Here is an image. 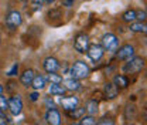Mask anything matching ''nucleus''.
Returning a JSON list of instances; mask_svg holds the SVG:
<instances>
[{
  "label": "nucleus",
  "instance_id": "f257e3e1",
  "mask_svg": "<svg viewBox=\"0 0 147 125\" xmlns=\"http://www.w3.org/2000/svg\"><path fill=\"white\" fill-rule=\"evenodd\" d=\"M69 74H71L72 78L81 81V80H85V78L89 77V74H91V67H89L85 61L78 60V61H75L72 66H71Z\"/></svg>",
  "mask_w": 147,
  "mask_h": 125
},
{
  "label": "nucleus",
  "instance_id": "f03ea898",
  "mask_svg": "<svg viewBox=\"0 0 147 125\" xmlns=\"http://www.w3.org/2000/svg\"><path fill=\"white\" fill-rule=\"evenodd\" d=\"M144 67H146L144 57L134 55L129 61H126V64L123 66V72H126V74H139L140 71L144 70Z\"/></svg>",
  "mask_w": 147,
  "mask_h": 125
},
{
  "label": "nucleus",
  "instance_id": "7ed1b4c3",
  "mask_svg": "<svg viewBox=\"0 0 147 125\" xmlns=\"http://www.w3.org/2000/svg\"><path fill=\"white\" fill-rule=\"evenodd\" d=\"M100 46L105 51L110 54H115L119 48V37L115 33H105L100 38Z\"/></svg>",
  "mask_w": 147,
  "mask_h": 125
},
{
  "label": "nucleus",
  "instance_id": "20e7f679",
  "mask_svg": "<svg viewBox=\"0 0 147 125\" xmlns=\"http://www.w3.org/2000/svg\"><path fill=\"white\" fill-rule=\"evenodd\" d=\"M23 23V16L18 10H10L7 14H6V18H4V24L9 30L14 31L17 27L21 26Z\"/></svg>",
  "mask_w": 147,
  "mask_h": 125
},
{
  "label": "nucleus",
  "instance_id": "39448f33",
  "mask_svg": "<svg viewBox=\"0 0 147 125\" xmlns=\"http://www.w3.org/2000/svg\"><path fill=\"white\" fill-rule=\"evenodd\" d=\"M134 53H136L134 46L130 44V43H126V44H123V46H119L117 51L115 54H116V58H117L119 61L126 63V61H129L131 57H134Z\"/></svg>",
  "mask_w": 147,
  "mask_h": 125
},
{
  "label": "nucleus",
  "instance_id": "423d86ee",
  "mask_svg": "<svg viewBox=\"0 0 147 125\" xmlns=\"http://www.w3.org/2000/svg\"><path fill=\"white\" fill-rule=\"evenodd\" d=\"M91 44V40H89V36L86 33H79L76 34L75 40H74V48L81 54H85L88 47Z\"/></svg>",
  "mask_w": 147,
  "mask_h": 125
},
{
  "label": "nucleus",
  "instance_id": "0eeeda50",
  "mask_svg": "<svg viewBox=\"0 0 147 125\" xmlns=\"http://www.w3.org/2000/svg\"><path fill=\"white\" fill-rule=\"evenodd\" d=\"M7 102H9V109L7 111H10L11 115L17 117V115L21 114V111H23V101H21L18 94L11 95L10 98H7Z\"/></svg>",
  "mask_w": 147,
  "mask_h": 125
},
{
  "label": "nucleus",
  "instance_id": "6e6552de",
  "mask_svg": "<svg viewBox=\"0 0 147 125\" xmlns=\"http://www.w3.org/2000/svg\"><path fill=\"white\" fill-rule=\"evenodd\" d=\"M86 54H88V57L91 58L93 63H99L103 58V55H105V50L102 48L100 44L95 43V44H89V47L86 50Z\"/></svg>",
  "mask_w": 147,
  "mask_h": 125
},
{
  "label": "nucleus",
  "instance_id": "1a4fd4ad",
  "mask_svg": "<svg viewBox=\"0 0 147 125\" xmlns=\"http://www.w3.org/2000/svg\"><path fill=\"white\" fill-rule=\"evenodd\" d=\"M42 68L45 70L47 74H50V72H57L59 68H61V63H59L55 57L48 55V57H45L44 61H42Z\"/></svg>",
  "mask_w": 147,
  "mask_h": 125
},
{
  "label": "nucleus",
  "instance_id": "9d476101",
  "mask_svg": "<svg viewBox=\"0 0 147 125\" xmlns=\"http://www.w3.org/2000/svg\"><path fill=\"white\" fill-rule=\"evenodd\" d=\"M44 118H45V122L48 125H61V122H62L61 112L57 108H50L45 112V117Z\"/></svg>",
  "mask_w": 147,
  "mask_h": 125
},
{
  "label": "nucleus",
  "instance_id": "9b49d317",
  "mask_svg": "<svg viewBox=\"0 0 147 125\" xmlns=\"http://www.w3.org/2000/svg\"><path fill=\"white\" fill-rule=\"evenodd\" d=\"M59 104L62 105V108H64L67 112H69V111L75 109L76 107H79V98H78V97H75V95H71V97H64V98H61Z\"/></svg>",
  "mask_w": 147,
  "mask_h": 125
},
{
  "label": "nucleus",
  "instance_id": "f8f14e48",
  "mask_svg": "<svg viewBox=\"0 0 147 125\" xmlns=\"http://www.w3.org/2000/svg\"><path fill=\"white\" fill-rule=\"evenodd\" d=\"M119 91H120V89L117 88L112 81H108V83L103 85V95H105V98H108V100H115V98L119 95Z\"/></svg>",
  "mask_w": 147,
  "mask_h": 125
},
{
  "label": "nucleus",
  "instance_id": "ddd939ff",
  "mask_svg": "<svg viewBox=\"0 0 147 125\" xmlns=\"http://www.w3.org/2000/svg\"><path fill=\"white\" fill-rule=\"evenodd\" d=\"M34 75H36L34 70H31V68L24 70V71L21 72V75H20V83H21V85L26 87V88H28V87L31 85L33 80H34Z\"/></svg>",
  "mask_w": 147,
  "mask_h": 125
},
{
  "label": "nucleus",
  "instance_id": "4468645a",
  "mask_svg": "<svg viewBox=\"0 0 147 125\" xmlns=\"http://www.w3.org/2000/svg\"><path fill=\"white\" fill-rule=\"evenodd\" d=\"M31 88L34 89V91H42V89L47 87V81L44 80V77L41 75V74H36L34 75V80H33V83H31V85H30Z\"/></svg>",
  "mask_w": 147,
  "mask_h": 125
},
{
  "label": "nucleus",
  "instance_id": "2eb2a0df",
  "mask_svg": "<svg viewBox=\"0 0 147 125\" xmlns=\"http://www.w3.org/2000/svg\"><path fill=\"white\" fill-rule=\"evenodd\" d=\"M117 88H127L129 87V78L127 75H125V74H116L115 77H113V81H112Z\"/></svg>",
  "mask_w": 147,
  "mask_h": 125
},
{
  "label": "nucleus",
  "instance_id": "dca6fc26",
  "mask_svg": "<svg viewBox=\"0 0 147 125\" xmlns=\"http://www.w3.org/2000/svg\"><path fill=\"white\" fill-rule=\"evenodd\" d=\"M84 108H85V114L95 117V115L99 112V102H98L96 100H89V101L85 104Z\"/></svg>",
  "mask_w": 147,
  "mask_h": 125
},
{
  "label": "nucleus",
  "instance_id": "f3484780",
  "mask_svg": "<svg viewBox=\"0 0 147 125\" xmlns=\"http://www.w3.org/2000/svg\"><path fill=\"white\" fill-rule=\"evenodd\" d=\"M64 83V87L67 91H79L81 89V83H79V80H75V78H67V80H64L62 81Z\"/></svg>",
  "mask_w": 147,
  "mask_h": 125
},
{
  "label": "nucleus",
  "instance_id": "a211bd4d",
  "mask_svg": "<svg viewBox=\"0 0 147 125\" xmlns=\"http://www.w3.org/2000/svg\"><path fill=\"white\" fill-rule=\"evenodd\" d=\"M129 30L131 31V33H146L147 31V26L146 23H142V21H133V23H130L129 24Z\"/></svg>",
  "mask_w": 147,
  "mask_h": 125
},
{
  "label": "nucleus",
  "instance_id": "6ab92c4d",
  "mask_svg": "<svg viewBox=\"0 0 147 125\" xmlns=\"http://www.w3.org/2000/svg\"><path fill=\"white\" fill-rule=\"evenodd\" d=\"M67 92V89L64 85H61V84H51V85H48V94L50 95H64Z\"/></svg>",
  "mask_w": 147,
  "mask_h": 125
},
{
  "label": "nucleus",
  "instance_id": "aec40b11",
  "mask_svg": "<svg viewBox=\"0 0 147 125\" xmlns=\"http://www.w3.org/2000/svg\"><path fill=\"white\" fill-rule=\"evenodd\" d=\"M47 18H48V21L62 18V9L61 7H53V9H50L47 12Z\"/></svg>",
  "mask_w": 147,
  "mask_h": 125
},
{
  "label": "nucleus",
  "instance_id": "412c9836",
  "mask_svg": "<svg viewBox=\"0 0 147 125\" xmlns=\"http://www.w3.org/2000/svg\"><path fill=\"white\" fill-rule=\"evenodd\" d=\"M122 21L123 23H133V21H136V10L134 9H129V10H126L123 14H122Z\"/></svg>",
  "mask_w": 147,
  "mask_h": 125
},
{
  "label": "nucleus",
  "instance_id": "4be33fe9",
  "mask_svg": "<svg viewBox=\"0 0 147 125\" xmlns=\"http://www.w3.org/2000/svg\"><path fill=\"white\" fill-rule=\"evenodd\" d=\"M44 77V80L45 81H50L51 84H62V77L59 75V74H57V72H50V74H47V75H42Z\"/></svg>",
  "mask_w": 147,
  "mask_h": 125
},
{
  "label": "nucleus",
  "instance_id": "5701e85b",
  "mask_svg": "<svg viewBox=\"0 0 147 125\" xmlns=\"http://www.w3.org/2000/svg\"><path fill=\"white\" fill-rule=\"evenodd\" d=\"M68 115H69L72 120H79V118H82V117L85 115V108L84 107H76L75 109L69 111Z\"/></svg>",
  "mask_w": 147,
  "mask_h": 125
},
{
  "label": "nucleus",
  "instance_id": "b1692460",
  "mask_svg": "<svg viewBox=\"0 0 147 125\" xmlns=\"http://www.w3.org/2000/svg\"><path fill=\"white\" fill-rule=\"evenodd\" d=\"M79 124L81 125H96V118L92 117V115L85 114L82 118H79Z\"/></svg>",
  "mask_w": 147,
  "mask_h": 125
},
{
  "label": "nucleus",
  "instance_id": "393cba45",
  "mask_svg": "<svg viewBox=\"0 0 147 125\" xmlns=\"http://www.w3.org/2000/svg\"><path fill=\"white\" fill-rule=\"evenodd\" d=\"M96 125H116V121L112 117H103L99 121H96Z\"/></svg>",
  "mask_w": 147,
  "mask_h": 125
},
{
  "label": "nucleus",
  "instance_id": "a878e982",
  "mask_svg": "<svg viewBox=\"0 0 147 125\" xmlns=\"http://www.w3.org/2000/svg\"><path fill=\"white\" fill-rule=\"evenodd\" d=\"M146 18H147L146 10H136V20H137V21L146 23Z\"/></svg>",
  "mask_w": 147,
  "mask_h": 125
},
{
  "label": "nucleus",
  "instance_id": "bb28decb",
  "mask_svg": "<svg viewBox=\"0 0 147 125\" xmlns=\"http://www.w3.org/2000/svg\"><path fill=\"white\" fill-rule=\"evenodd\" d=\"M0 109L4 112L9 109V102H7V98L4 95H0Z\"/></svg>",
  "mask_w": 147,
  "mask_h": 125
},
{
  "label": "nucleus",
  "instance_id": "cd10ccee",
  "mask_svg": "<svg viewBox=\"0 0 147 125\" xmlns=\"http://www.w3.org/2000/svg\"><path fill=\"white\" fill-rule=\"evenodd\" d=\"M17 74H18V63H14L13 67L7 71V75L9 77H17Z\"/></svg>",
  "mask_w": 147,
  "mask_h": 125
},
{
  "label": "nucleus",
  "instance_id": "c85d7f7f",
  "mask_svg": "<svg viewBox=\"0 0 147 125\" xmlns=\"http://www.w3.org/2000/svg\"><path fill=\"white\" fill-rule=\"evenodd\" d=\"M61 4L64 6V7H74V4H75V0H61Z\"/></svg>",
  "mask_w": 147,
  "mask_h": 125
},
{
  "label": "nucleus",
  "instance_id": "c756f323",
  "mask_svg": "<svg viewBox=\"0 0 147 125\" xmlns=\"http://www.w3.org/2000/svg\"><path fill=\"white\" fill-rule=\"evenodd\" d=\"M28 97H30V100H31L33 102H36V101H38V98H40V92H38V91H34V92H31Z\"/></svg>",
  "mask_w": 147,
  "mask_h": 125
},
{
  "label": "nucleus",
  "instance_id": "7c9ffc66",
  "mask_svg": "<svg viewBox=\"0 0 147 125\" xmlns=\"http://www.w3.org/2000/svg\"><path fill=\"white\" fill-rule=\"evenodd\" d=\"M45 105H47L48 109H50V108H57L55 107V104H54V101H53V100H50V97H47V98H45Z\"/></svg>",
  "mask_w": 147,
  "mask_h": 125
},
{
  "label": "nucleus",
  "instance_id": "2f4dec72",
  "mask_svg": "<svg viewBox=\"0 0 147 125\" xmlns=\"http://www.w3.org/2000/svg\"><path fill=\"white\" fill-rule=\"evenodd\" d=\"M0 118H1V120H9V118L6 117V112H4V111H1V109H0Z\"/></svg>",
  "mask_w": 147,
  "mask_h": 125
},
{
  "label": "nucleus",
  "instance_id": "473e14b6",
  "mask_svg": "<svg viewBox=\"0 0 147 125\" xmlns=\"http://www.w3.org/2000/svg\"><path fill=\"white\" fill-rule=\"evenodd\" d=\"M33 1V4H42L44 3V0H31Z\"/></svg>",
  "mask_w": 147,
  "mask_h": 125
},
{
  "label": "nucleus",
  "instance_id": "72a5a7b5",
  "mask_svg": "<svg viewBox=\"0 0 147 125\" xmlns=\"http://www.w3.org/2000/svg\"><path fill=\"white\" fill-rule=\"evenodd\" d=\"M54 1L55 0H44V3H45V4H53Z\"/></svg>",
  "mask_w": 147,
  "mask_h": 125
},
{
  "label": "nucleus",
  "instance_id": "f704fd0d",
  "mask_svg": "<svg viewBox=\"0 0 147 125\" xmlns=\"http://www.w3.org/2000/svg\"><path fill=\"white\" fill-rule=\"evenodd\" d=\"M3 91H4V88H3V84H0V95H3Z\"/></svg>",
  "mask_w": 147,
  "mask_h": 125
},
{
  "label": "nucleus",
  "instance_id": "c9c22d12",
  "mask_svg": "<svg viewBox=\"0 0 147 125\" xmlns=\"http://www.w3.org/2000/svg\"><path fill=\"white\" fill-rule=\"evenodd\" d=\"M71 125H81L79 122H71Z\"/></svg>",
  "mask_w": 147,
  "mask_h": 125
},
{
  "label": "nucleus",
  "instance_id": "e433bc0d",
  "mask_svg": "<svg viewBox=\"0 0 147 125\" xmlns=\"http://www.w3.org/2000/svg\"><path fill=\"white\" fill-rule=\"evenodd\" d=\"M20 1H23V3H26V1H28V0H20Z\"/></svg>",
  "mask_w": 147,
  "mask_h": 125
},
{
  "label": "nucleus",
  "instance_id": "4c0bfd02",
  "mask_svg": "<svg viewBox=\"0 0 147 125\" xmlns=\"http://www.w3.org/2000/svg\"><path fill=\"white\" fill-rule=\"evenodd\" d=\"M0 125H7V124H4V122H0Z\"/></svg>",
  "mask_w": 147,
  "mask_h": 125
},
{
  "label": "nucleus",
  "instance_id": "58836bf2",
  "mask_svg": "<svg viewBox=\"0 0 147 125\" xmlns=\"http://www.w3.org/2000/svg\"><path fill=\"white\" fill-rule=\"evenodd\" d=\"M0 44H1V34H0Z\"/></svg>",
  "mask_w": 147,
  "mask_h": 125
},
{
  "label": "nucleus",
  "instance_id": "ea45409f",
  "mask_svg": "<svg viewBox=\"0 0 147 125\" xmlns=\"http://www.w3.org/2000/svg\"><path fill=\"white\" fill-rule=\"evenodd\" d=\"M126 125H131V124H126Z\"/></svg>",
  "mask_w": 147,
  "mask_h": 125
}]
</instances>
